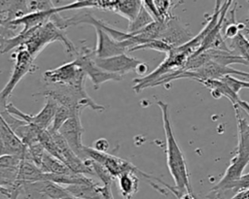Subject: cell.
<instances>
[{
  "label": "cell",
  "mask_w": 249,
  "mask_h": 199,
  "mask_svg": "<svg viewBox=\"0 0 249 199\" xmlns=\"http://www.w3.org/2000/svg\"><path fill=\"white\" fill-rule=\"evenodd\" d=\"M61 199H78V198H75L73 196H68V197H65V198H61Z\"/></svg>",
  "instance_id": "cell-32"
},
{
  "label": "cell",
  "mask_w": 249,
  "mask_h": 199,
  "mask_svg": "<svg viewBox=\"0 0 249 199\" xmlns=\"http://www.w3.org/2000/svg\"><path fill=\"white\" fill-rule=\"evenodd\" d=\"M93 149L100 152H108L109 142L105 138H99L94 142Z\"/></svg>",
  "instance_id": "cell-27"
},
{
  "label": "cell",
  "mask_w": 249,
  "mask_h": 199,
  "mask_svg": "<svg viewBox=\"0 0 249 199\" xmlns=\"http://www.w3.org/2000/svg\"><path fill=\"white\" fill-rule=\"evenodd\" d=\"M59 42L70 53H77L78 50L72 41L67 37L65 30L56 26L53 21H47L32 29L27 41L21 46L35 58L51 43Z\"/></svg>",
  "instance_id": "cell-3"
},
{
  "label": "cell",
  "mask_w": 249,
  "mask_h": 199,
  "mask_svg": "<svg viewBox=\"0 0 249 199\" xmlns=\"http://www.w3.org/2000/svg\"><path fill=\"white\" fill-rule=\"evenodd\" d=\"M74 60L82 68L85 75L91 80L94 89H98L99 85L105 82H119L124 79L123 76L107 72L100 68L95 62L94 50L86 46L80 48Z\"/></svg>",
  "instance_id": "cell-4"
},
{
  "label": "cell",
  "mask_w": 249,
  "mask_h": 199,
  "mask_svg": "<svg viewBox=\"0 0 249 199\" xmlns=\"http://www.w3.org/2000/svg\"><path fill=\"white\" fill-rule=\"evenodd\" d=\"M1 117L5 119L10 128L18 136V138L27 146H31L39 142V134L43 129L36 127L11 114L6 110L2 111L0 114Z\"/></svg>",
  "instance_id": "cell-11"
},
{
  "label": "cell",
  "mask_w": 249,
  "mask_h": 199,
  "mask_svg": "<svg viewBox=\"0 0 249 199\" xmlns=\"http://www.w3.org/2000/svg\"><path fill=\"white\" fill-rule=\"evenodd\" d=\"M39 168L43 173H46V174H55V175L76 174L70 168H68L63 162L53 157L47 151L42 159V162Z\"/></svg>",
  "instance_id": "cell-19"
},
{
  "label": "cell",
  "mask_w": 249,
  "mask_h": 199,
  "mask_svg": "<svg viewBox=\"0 0 249 199\" xmlns=\"http://www.w3.org/2000/svg\"><path fill=\"white\" fill-rule=\"evenodd\" d=\"M247 21H249V18H248V19H247Z\"/></svg>",
  "instance_id": "cell-33"
},
{
  "label": "cell",
  "mask_w": 249,
  "mask_h": 199,
  "mask_svg": "<svg viewBox=\"0 0 249 199\" xmlns=\"http://www.w3.org/2000/svg\"><path fill=\"white\" fill-rule=\"evenodd\" d=\"M28 12L36 13V12H48L52 11L55 8L53 1H26Z\"/></svg>",
  "instance_id": "cell-26"
},
{
  "label": "cell",
  "mask_w": 249,
  "mask_h": 199,
  "mask_svg": "<svg viewBox=\"0 0 249 199\" xmlns=\"http://www.w3.org/2000/svg\"><path fill=\"white\" fill-rule=\"evenodd\" d=\"M86 77L84 71L75 60L43 73V81L47 85H85Z\"/></svg>",
  "instance_id": "cell-6"
},
{
  "label": "cell",
  "mask_w": 249,
  "mask_h": 199,
  "mask_svg": "<svg viewBox=\"0 0 249 199\" xmlns=\"http://www.w3.org/2000/svg\"><path fill=\"white\" fill-rule=\"evenodd\" d=\"M100 186L96 182L87 184H71L64 186L68 193L78 199H95L100 192Z\"/></svg>",
  "instance_id": "cell-20"
},
{
  "label": "cell",
  "mask_w": 249,
  "mask_h": 199,
  "mask_svg": "<svg viewBox=\"0 0 249 199\" xmlns=\"http://www.w3.org/2000/svg\"><path fill=\"white\" fill-rule=\"evenodd\" d=\"M0 145L1 156L18 155L23 159L26 156L27 146L18 138V136L10 128L3 117H0Z\"/></svg>",
  "instance_id": "cell-12"
},
{
  "label": "cell",
  "mask_w": 249,
  "mask_h": 199,
  "mask_svg": "<svg viewBox=\"0 0 249 199\" xmlns=\"http://www.w3.org/2000/svg\"><path fill=\"white\" fill-rule=\"evenodd\" d=\"M77 114H81V113H77V112H74L72 111L71 109L67 108V107H64V106H58L57 110H56V113L54 115V117H53V121L52 123V125L50 126V128L48 129L49 132L51 133H53V132H58V130L60 129V127L70 118L72 117L74 115H77Z\"/></svg>",
  "instance_id": "cell-24"
},
{
  "label": "cell",
  "mask_w": 249,
  "mask_h": 199,
  "mask_svg": "<svg viewBox=\"0 0 249 199\" xmlns=\"http://www.w3.org/2000/svg\"><path fill=\"white\" fill-rule=\"evenodd\" d=\"M58 106L59 105L57 104V102L54 101L53 98L46 97V102H45L44 107L36 115L25 114L22 111L18 110L12 103L6 105V111L13 116L36 126V127H39L40 129L48 130L53 121V117H54V115L56 113Z\"/></svg>",
  "instance_id": "cell-8"
},
{
  "label": "cell",
  "mask_w": 249,
  "mask_h": 199,
  "mask_svg": "<svg viewBox=\"0 0 249 199\" xmlns=\"http://www.w3.org/2000/svg\"><path fill=\"white\" fill-rule=\"evenodd\" d=\"M12 58L15 60L12 74L8 83L5 84L0 93L1 102L3 103L11 95L17 84L26 74L33 73L38 69V67L34 64L35 58L32 57V55L27 51L24 47H19L16 49V50L12 54Z\"/></svg>",
  "instance_id": "cell-5"
},
{
  "label": "cell",
  "mask_w": 249,
  "mask_h": 199,
  "mask_svg": "<svg viewBox=\"0 0 249 199\" xmlns=\"http://www.w3.org/2000/svg\"><path fill=\"white\" fill-rule=\"evenodd\" d=\"M120 191L124 199H132L138 190L139 177L133 173H124L118 178Z\"/></svg>",
  "instance_id": "cell-21"
},
{
  "label": "cell",
  "mask_w": 249,
  "mask_h": 199,
  "mask_svg": "<svg viewBox=\"0 0 249 199\" xmlns=\"http://www.w3.org/2000/svg\"><path fill=\"white\" fill-rule=\"evenodd\" d=\"M142 1L139 0H111L109 11L125 17L128 22H132L140 12Z\"/></svg>",
  "instance_id": "cell-16"
},
{
  "label": "cell",
  "mask_w": 249,
  "mask_h": 199,
  "mask_svg": "<svg viewBox=\"0 0 249 199\" xmlns=\"http://www.w3.org/2000/svg\"><path fill=\"white\" fill-rule=\"evenodd\" d=\"M93 27L96 32V46L93 49L96 58H108L126 53L130 49L135 47L133 36L126 41H118L102 28L98 26Z\"/></svg>",
  "instance_id": "cell-7"
},
{
  "label": "cell",
  "mask_w": 249,
  "mask_h": 199,
  "mask_svg": "<svg viewBox=\"0 0 249 199\" xmlns=\"http://www.w3.org/2000/svg\"><path fill=\"white\" fill-rule=\"evenodd\" d=\"M236 106H238L241 110H243V111L248 115V116H249V103H248V102L243 101V100H240ZM234 107H235V106H234Z\"/></svg>",
  "instance_id": "cell-29"
},
{
  "label": "cell",
  "mask_w": 249,
  "mask_h": 199,
  "mask_svg": "<svg viewBox=\"0 0 249 199\" xmlns=\"http://www.w3.org/2000/svg\"><path fill=\"white\" fill-rule=\"evenodd\" d=\"M153 21H155L154 17L151 16V14L146 10V8L142 4L139 14L137 15L136 18L128 24L126 32H128L130 34L139 32L140 30H142L143 28H145L146 26L151 24Z\"/></svg>",
  "instance_id": "cell-22"
},
{
  "label": "cell",
  "mask_w": 249,
  "mask_h": 199,
  "mask_svg": "<svg viewBox=\"0 0 249 199\" xmlns=\"http://www.w3.org/2000/svg\"><path fill=\"white\" fill-rule=\"evenodd\" d=\"M28 14L26 1H0V23L15 20Z\"/></svg>",
  "instance_id": "cell-15"
},
{
  "label": "cell",
  "mask_w": 249,
  "mask_h": 199,
  "mask_svg": "<svg viewBox=\"0 0 249 199\" xmlns=\"http://www.w3.org/2000/svg\"><path fill=\"white\" fill-rule=\"evenodd\" d=\"M44 97L53 98L58 105L67 107L74 112L82 113L85 108L93 111H104L105 108L94 102L87 93L85 85H48L44 91L39 93Z\"/></svg>",
  "instance_id": "cell-2"
},
{
  "label": "cell",
  "mask_w": 249,
  "mask_h": 199,
  "mask_svg": "<svg viewBox=\"0 0 249 199\" xmlns=\"http://www.w3.org/2000/svg\"><path fill=\"white\" fill-rule=\"evenodd\" d=\"M21 194L24 195V199H51L43 189V181L23 182Z\"/></svg>",
  "instance_id": "cell-23"
},
{
  "label": "cell",
  "mask_w": 249,
  "mask_h": 199,
  "mask_svg": "<svg viewBox=\"0 0 249 199\" xmlns=\"http://www.w3.org/2000/svg\"><path fill=\"white\" fill-rule=\"evenodd\" d=\"M148 66H147V64L146 63H144V62H142L141 64H139L138 65V67L136 68V73L138 74V75H141L142 77H145L146 76V73L148 72Z\"/></svg>",
  "instance_id": "cell-28"
},
{
  "label": "cell",
  "mask_w": 249,
  "mask_h": 199,
  "mask_svg": "<svg viewBox=\"0 0 249 199\" xmlns=\"http://www.w3.org/2000/svg\"><path fill=\"white\" fill-rule=\"evenodd\" d=\"M157 105L161 111L162 123L166 140V162L169 173L175 183L174 187L179 192L180 196L185 192H193L187 162L185 160L184 153L181 150L173 134L169 106L167 103L162 101H158Z\"/></svg>",
  "instance_id": "cell-1"
},
{
  "label": "cell",
  "mask_w": 249,
  "mask_h": 199,
  "mask_svg": "<svg viewBox=\"0 0 249 199\" xmlns=\"http://www.w3.org/2000/svg\"><path fill=\"white\" fill-rule=\"evenodd\" d=\"M248 163L249 156L235 153V155L231 159L230 165L227 168L224 176L210 191L220 193L226 190H231L233 184L242 177L243 171Z\"/></svg>",
  "instance_id": "cell-9"
},
{
  "label": "cell",
  "mask_w": 249,
  "mask_h": 199,
  "mask_svg": "<svg viewBox=\"0 0 249 199\" xmlns=\"http://www.w3.org/2000/svg\"><path fill=\"white\" fill-rule=\"evenodd\" d=\"M178 199H196V197L193 192H185Z\"/></svg>",
  "instance_id": "cell-30"
},
{
  "label": "cell",
  "mask_w": 249,
  "mask_h": 199,
  "mask_svg": "<svg viewBox=\"0 0 249 199\" xmlns=\"http://www.w3.org/2000/svg\"><path fill=\"white\" fill-rule=\"evenodd\" d=\"M201 84H203L206 88L210 90V93L212 97L219 99L222 96L228 98L232 106H236L238 102L241 100L237 94H235L229 85L224 83L222 80H204V81H198Z\"/></svg>",
  "instance_id": "cell-17"
},
{
  "label": "cell",
  "mask_w": 249,
  "mask_h": 199,
  "mask_svg": "<svg viewBox=\"0 0 249 199\" xmlns=\"http://www.w3.org/2000/svg\"><path fill=\"white\" fill-rule=\"evenodd\" d=\"M243 30L245 31V33L249 36V28L248 27H246V26H244V28H243Z\"/></svg>",
  "instance_id": "cell-31"
},
{
  "label": "cell",
  "mask_w": 249,
  "mask_h": 199,
  "mask_svg": "<svg viewBox=\"0 0 249 199\" xmlns=\"http://www.w3.org/2000/svg\"><path fill=\"white\" fill-rule=\"evenodd\" d=\"M194 38L192 33L179 23L178 18L173 17L165 23L163 32L160 38L173 49L181 47Z\"/></svg>",
  "instance_id": "cell-14"
},
{
  "label": "cell",
  "mask_w": 249,
  "mask_h": 199,
  "mask_svg": "<svg viewBox=\"0 0 249 199\" xmlns=\"http://www.w3.org/2000/svg\"><path fill=\"white\" fill-rule=\"evenodd\" d=\"M95 62L103 70L123 77L132 70L135 71L138 65L142 63V61H140L139 59L129 56L126 53L115 55L108 58L95 57Z\"/></svg>",
  "instance_id": "cell-13"
},
{
  "label": "cell",
  "mask_w": 249,
  "mask_h": 199,
  "mask_svg": "<svg viewBox=\"0 0 249 199\" xmlns=\"http://www.w3.org/2000/svg\"><path fill=\"white\" fill-rule=\"evenodd\" d=\"M81 114L74 115L72 117H70L58 130V132L62 135V137L65 139L69 147L72 149V150L81 158L84 160V149L85 146L83 144V132L84 128L81 123L80 118Z\"/></svg>",
  "instance_id": "cell-10"
},
{
  "label": "cell",
  "mask_w": 249,
  "mask_h": 199,
  "mask_svg": "<svg viewBox=\"0 0 249 199\" xmlns=\"http://www.w3.org/2000/svg\"><path fill=\"white\" fill-rule=\"evenodd\" d=\"M230 50L249 61V40L241 32L231 41Z\"/></svg>",
  "instance_id": "cell-25"
},
{
  "label": "cell",
  "mask_w": 249,
  "mask_h": 199,
  "mask_svg": "<svg viewBox=\"0 0 249 199\" xmlns=\"http://www.w3.org/2000/svg\"><path fill=\"white\" fill-rule=\"evenodd\" d=\"M235 111V116L238 129V141L235 153H240L249 156V123L241 116L240 108L238 106L233 107Z\"/></svg>",
  "instance_id": "cell-18"
}]
</instances>
